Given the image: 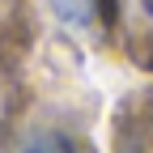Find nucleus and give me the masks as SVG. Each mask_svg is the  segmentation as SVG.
Instances as JSON below:
<instances>
[{
    "label": "nucleus",
    "mask_w": 153,
    "mask_h": 153,
    "mask_svg": "<svg viewBox=\"0 0 153 153\" xmlns=\"http://www.w3.org/2000/svg\"><path fill=\"white\" fill-rule=\"evenodd\" d=\"M51 9L60 13V22H68V26H89L94 17H98V9H94V0H51Z\"/></svg>",
    "instance_id": "nucleus-1"
},
{
    "label": "nucleus",
    "mask_w": 153,
    "mask_h": 153,
    "mask_svg": "<svg viewBox=\"0 0 153 153\" xmlns=\"http://www.w3.org/2000/svg\"><path fill=\"white\" fill-rule=\"evenodd\" d=\"M26 153H76L64 136H55V132H38V136L26 145Z\"/></svg>",
    "instance_id": "nucleus-2"
},
{
    "label": "nucleus",
    "mask_w": 153,
    "mask_h": 153,
    "mask_svg": "<svg viewBox=\"0 0 153 153\" xmlns=\"http://www.w3.org/2000/svg\"><path fill=\"white\" fill-rule=\"evenodd\" d=\"M94 9H98L102 22H115V9H119V0H94Z\"/></svg>",
    "instance_id": "nucleus-3"
},
{
    "label": "nucleus",
    "mask_w": 153,
    "mask_h": 153,
    "mask_svg": "<svg viewBox=\"0 0 153 153\" xmlns=\"http://www.w3.org/2000/svg\"><path fill=\"white\" fill-rule=\"evenodd\" d=\"M140 4H145V9H149V13H153V0H140Z\"/></svg>",
    "instance_id": "nucleus-4"
}]
</instances>
